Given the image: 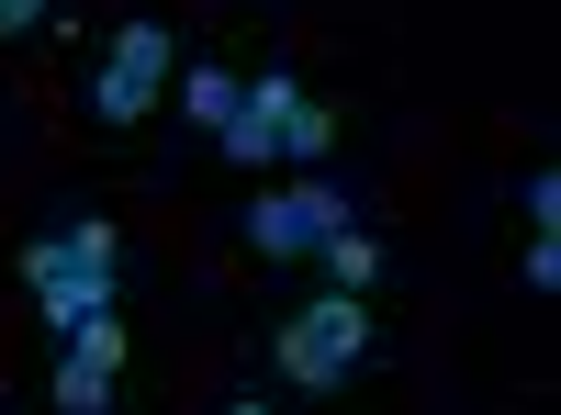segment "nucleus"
Masks as SVG:
<instances>
[{"label":"nucleus","instance_id":"4","mask_svg":"<svg viewBox=\"0 0 561 415\" xmlns=\"http://www.w3.org/2000/svg\"><path fill=\"white\" fill-rule=\"evenodd\" d=\"M337 224H359L337 180H293V192H259V203H248V247H259V258H314Z\"/></svg>","mask_w":561,"mask_h":415},{"label":"nucleus","instance_id":"8","mask_svg":"<svg viewBox=\"0 0 561 415\" xmlns=\"http://www.w3.org/2000/svg\"><path fill=\"white\" fill-rule=\"evenodd\" d=\"M180 113H192L203 135H225V113H237V68H192V79H180Z\"/></svg>","mask_w":561,"mask_h":415},{"label":"nucleus","instance_id":"3","mask_svg":"<svg viewBox=\"0 0 561 415\" xmlns=\"http://www.w3.org/2000/svg\"><path fill=\"white\" fill-rule=\"evenodd\" d=\"M270 359H280V382H293V393H348V371L370 359V303H359V292H325V303H304V314H280Z\"/></svg>","mask_w":561,"mask_h":415},{"label":"nucleus","instance_id":"11","mask_svg":"<svg viewBox=\"0 0 561 415\" xmlns=\"http://www.w3.org/2000/svg\"><path fill=\"white\" fill-rule=\"evenodd\" d=\"M225 415H270V404H225Z\"/></svg>","mask_w":561,"mask_h":415},{"label":"nucleus","instance_id":"1","mask_svg":"<svg viewBox=\"0 0 561 415\" xmlns=\"http://www.w3.org/2000/svg\"><path fill=\"white\" fill-rule=\"evenodd\" d=\"M214 147H225V158H248V169H270V158L325 169V158H337V113H325L293 68H259V79H237V113H225Z\"/></svg>","mask_w":561,"mask_h":415},{"label":"nucleus","instance_id":"6","mask_svg":"<svg viewBox=\"0 0 561 415\" xmlns=\"http://www.w3.org/2000/svg\"><path fill=\"white\" fill-rule=\"evenodd\" d=\"M113 359H124V326L90 314V326L57 337V415H113Z\"/></svg>","mask_w":561,"mask_h":415},{"label":"nucleus","instance_id":"5","mask_svg":"<svg viewBox=\"0 0 561 415\" xmlns=\"http://www.w3.org/2000/svg\"><path fill=\"white\" fill-rule=\"evenodd\" d=\"M158 90H169V23L135 12V23L113 34L102 79H90V102H102V124H147V113H158Z\"/></svg>","mask_w":561,"mask_h":415},{"label":"nucleus","instance_id":"7","mask_svg":"<svg viewBox=\"0 0 561 415\" xmlns=\"http://www.w3.org/2000/svg\"><path fill=\"white\" fill-rule=\"evenodd\" d=\"M314 258H325V281H337V292H370V281H382V237H370V224H337Z\"/></svg>","mask_w":561,"mask_h":415},{"label":"nucleus","instance_id":"9","mask_svg":"<svg viewBox=\"0 0 561 415\" xmlns=\"http://www.w3.org/2000/svg\"><path fill=\"white\" fill-rule=\"evenodd\" d=\"M528 237H561V169H528Z\"/></svg>","mask_w":561,"mask_h":415},{"label":"nucleus","instance_id":"10","mask_svg":"<svg viewBox=\"0 0 561 415\" xmlns=\"http://www.w3.org/2000/svg\"><path fill=\"white\" fill-rule=\"evenodd\" d=\"M45 23V0H0V34H34Z\"/></svg>","mask_w":561,"mask_h":415},{"label":"nucleus","instance_id":"2","mask_svg":"<svg viewBox=\"0 0 561 415\" xmlns=\"http://www.w3.org/2000/svg\"><path fill=\"white\" fill-rule=\"evenodd\" d=\"M113 258H124V237L102 214H79V224H45V237L23 247V281H34V314L45 326H90V314H113Z\"/></svg>","mask_w":561,"mask_h":415}]
</instances>
